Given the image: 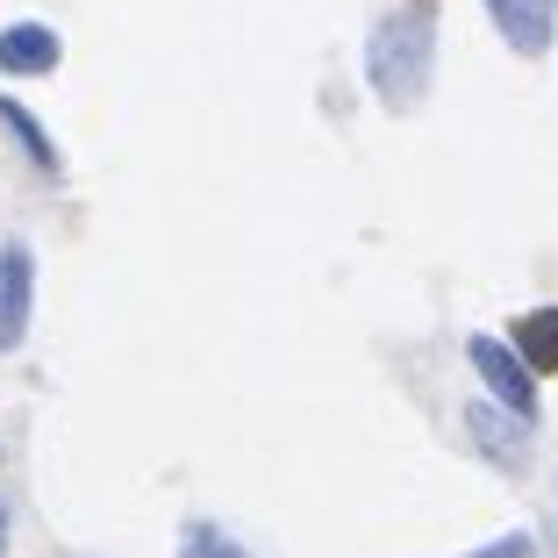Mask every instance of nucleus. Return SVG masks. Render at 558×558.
I'll list each match as a JSON object with an SVG mask.
<instances>
[{"label":"nucleus","instance_id":"obj_1","mask_svg":"<svg viewBox=\"0 0 558 558\" xmlns=\"http://www.w3.org/2000/svg\"><path fill=\"white\" fill-rule=\"evenodd\" d=\"M365 72H373L387 108H415L429 86V8H401L379 22L365 44Z\"/></svg>","mask_w":558,"mask_h":558},{"label":"nucleus","instance_id":"obj_2","mask_svg":"<svg viewBox=\"0 0 558 558\" xmlns=\"http://www.w3.org/2000/svg\"><path fill=\"white\" fill-rule=\"evenodd\" d=\"M473 373L487 379L494 395L509 401L515 415H537V387H530V359H515L509 344H494V337H473Z\"/></svg>","mask_w":558,"mask_h":558},{"label":"nucleus","instance_id":"obj_3","mask_svg":"<svg viewBox=\"0 0 558 558\" xmlns=\"http://www.w3.org/2000/svg\"><path fill=\"white\" fill-rule=\"evenodd\" d=\"M22 323H29V251L0 244V351L22 337Z\"/></svg>","mask_w":558,"mask_h":558},{"label":"nucleus","instance_id":"obj_4","mask_svg":"<svg viewBox=\"0 0 558 558\" xmlns=\"http://www.w3.org/2000/svg\"><path fill=\"white\" fill-rule=\"evenodd\" d=\"M487 15L501 22V36H509L523 58H537V50L551 44V0H487Z\"/></svg>","mask_w":558,"mask_h":558},{"label":"nucleus","instance_id":"obj_5","mask_svg":"<svg viewBox=\"0 0 558 558\" xmlns=\"http://www.w3.org/2000/svg\"><path fill=\"white\" fill-rule=\"evenodd\" d=\"M58 65V36L36 29V22H15L0 36V72H50Z\"/></svg>","mask_w":558,"mask_h":558},{"label":"nucleus","instance_id":"obj_6","mask_svg":"<svg viewBox=\"0 0 558 558\" xmlns=\"http://www.w3.org/2000/svg\"><path fill=\"white\" fill-rule=\"evenodd\" d=\"M515 344H523V359L537 365V373H558V308H537L515 323Z\"/></svg>","mask_w":558,"mask_h":558},{"label":"nucleus","instance_id":"obj_7","mask_svg":"<svg viewBox=\"0 0 558 558\" xmlns=\"http://www.w3.org/2000/svg\"><path fill=\"white\" fill-rule=\"evenodd\" d=\"M0 122H8V130H15V136H22V144H29V158H36V165H50V144H44V130H36V122H29V116H22L15 100H0Z\"/></svg>","mask_w":558,"mask_h":558},{"label":"nucleus","instance_id":"obj_8","mask_svg":"<svg viewBox=\"0 0 558 558\" xmlns=\"http://www.w3.org/2000/svg\"><path fill=\"white\" fill-rule=\"evenodd\" d=\"M186 558H244V551H230V544L215 537V530H194V544H186Z\"/></svg>","mask_w":558,"mask_h":558},{"label":"nucleus","instance_id":"obj_9","mask_svg":"<svg viewBox=\"0 0 558 558\" xmlns=\"http://www.w3.org/2000/svg\"><path fill=\"white\" fill-rule=\"evenodd\" d=\"M473 558H530V537H501V544H487V551H473Z\"/></svg>","mask_w":558,"mask_h":558},{"label":"nucleus","instance_id":"obj_10","mask_svg":"<svg viewBox=\"0 0 558 558\" xmlns=\"http://www.w3.org/2000/svg\"><path fill=\"white\" fill-rule=\"evenodd\" d=\"M0 544H8V509H0Z\"/></svg>","mask_w":558,"mask_h":558}]
</instances>
